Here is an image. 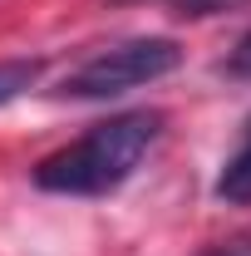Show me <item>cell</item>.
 Wrapping results in <instances>:
<instances>
[{"instance_id":"cell-3","label":"cell","mask_w":251,"mask_h":256,"mask_svg":"<svg viewBox=\"0 0 251 256\" xmlns=\"http://www.w3.org/2000/svg\"><path fill=\"white\" fill-rule=\"evenodd\" d=\"M217 202H232V207H251V118H246V133L236 143V153L222 162L217 172Z\"/></svg>"},{"instance_id":"cell-6","label":"cell","mask_w":251,"mask_h":256,"mask_svg":"<svg viewBox=\"0 0 251 256\" xmlns=\"http://www.w3.org/2000/svg\"><path fill=\"white\" fill-rule=\"evenodd\" d=\"M202 256H251V242H232V246H217V252H202Z\"/></svg>"},{"instance_id":"cell-1","label":"cell","mask_w":251,"mask_h":256,"mask_svg":"<svg viewBox=\"0 0 251 256\" xmlns=\"http://www.w3.org/2000/svg\"><path fill=\"white\" fill-rule=\"evenodd\" d=\"M162 133V114L158 108H133L118 118L94 124L84 138L64 143L60 153L34 168V188L60 192V197H108L138 172V162L148 158V148Z\"/></svg>"},{"instance_id":"cell-4","label":"cell","mask_w":251,"mask_h":256,"mask_svg":"<svg viewBox=\"0 0 251 256\" xmlns=\"http://www.w3.org/2000/svg\"><path fill=\"white\" fill-rule=\"evenodd\" d=\"M40 69H44L40 60H0V104L20 98L34 79H40Z\"/></svg>"},{"instance_id":"cell-2","label":"cell","mask_w":251,"mask_h":256,"mask_svg":"<svg viewBox=\"0 0 251 256\" xmlns=\"http://www.w3.org/2000/svg\"><path fill=\"white\" fill-rule=\"evenodd\" d=\"M182 64V44L162 40V34H143V40H118L108 50H98L79 69L64 74V84L54 94L64 98H118L138 84H153L162 74H172Z\"/></svg>"},{"instance_id":"cell-5","label":"cell","mask_w":251,"mask_h":256,"mask_svg":"<svg viewBox=\"0 0 251 256\" xmlns=\"http://www.w3.org/2000/svg\"><path fill=\"white\" fill-rule=\"evenodd\" d=\"M226 69H232V74H251V30L242 34V44L232 50V60H226Z\"/></svg>"}]
</instances>
